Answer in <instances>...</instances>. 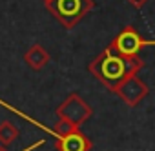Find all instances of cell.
<instances>
[{
  "label": "cell",
  "instance_id": "4",
  "mask_svg": "<svg viewBox=\"0 0 155 151\" xmlns=\"http://www.w3.org/2000/svg\"><path fill=\"white\" fill-rule=\"evenodd\" d=\"M146 46H153L151 40H144V37L133 27V26H126L110 44V47L124 56V58H133V56H139V51Z\"/></svg>",
  "mask_w": 155,
  "mask_h": 151
},
{
  "label": "cell",
  "instance_id": "10",
  "mask_svg": "<svg viewBox=\"0 0 155 151\" xmlns=\"http://www.w3.org/2000/svg\"><path fill=\"white\" fill-rule=\"evenodd\" d=\"M128 2H130V4H131L133 8H137V9H140V8H142V6H144L146 2H148V0H128Z\"/></svg>",
  "mask_w": 155,
  "mask_h": 151
},
{
  "label": "cell",
  "instance_id": "6",
  "mask_svg": "<svg viewBox=\"0 0 155 151\" xmlns=\"http://www.w3.org/2000/svg\"><path fill=\"white\" fill-rule=\"evenodd\" d=\"M111 91L130 108H137L150 95V88L146 86V82L140 77H137V73L122 79Z\"/></svg>",
  "mask_w": 155,
  "mask_h": 151
},
{
  "label": "cell",
  "instance_id": "2",
  "mask_svg": "<svg viewBox=\"0 0 155 151\" xmlns=\"http://www.w3.org/2000/svg\"><path fill=\"white\" fill-rule=\"evenodd\" d=\"M0 106H2L4 109H8V111H11V113H15L17 117L28 120L29 124L40 127V129L46 131L48 135L55 137V147H57V151H91V147H93L91 140L81 131V127H77L75 124H71V122H68V120H58V122L55 124V127L49 129V127H46L44 124H40L38 120H35L33 117L26 115L24 111L17 109L15 106H11L9 102H6V100H2V98H0Z\"/></svg>",
  "mask_w": 155,
  "mask_h": 151
},
{
  "label": "cell",
  "instance_id": "11",
  "mask_svg": "<svg viewBox=\"0 0 155 151\" xmlns=\"http://www.w3.org/2000/svg\"><path fill=\"white\" fill-rule=\"evenodd\" d=\"M49 2H51V0H44V4H49Z\"/></svg>",
  "mask_w": 155,
  "mask_h": 151
},
{
  "label": "cell",
  "instance_id": "7",
  "mask_svg": "<svg viewBox=\"0 0 155 151\" xmlns=\"http://www.w3.org/2000/svg\"><path fill=\"white\" fill-rule=\"evenodd\" d=\"M49 53L46 51V47L44 46H40V44H35V46H31L26 53H24V62L31 67V69H35V71H40V69H44L46 66H48V62H49Z\"/></svg>",
  "mask_w": 155,
  "mask_h": 151
},
{
  "label": "cell",
  "instance_id": "1",
  "mask_svg": "<svg viewBox=\"0 0 155 151\" xmlns=\"http://www.w3.org/2000/svg\"><path fill=\"white\" fill-rule=\"evenodd\" d=\"M144 67V60L139 58V56H133V58H124L120 55H117L110 46L99 55L95 56L88 69L90 73L93 75V77L104 86L108 88L110 91L126 77H130V75H135L139 73V69Z\"/></svg>",
  "mask_w": 155,
  "mask_h": 151
},
{
  "label": "cell",
  "instance_id": "8",
  "mask_svg": "<svg viewBox=\"0 0 155 151\" xmlns=\"http://www.w3.org/2000/svg\"><path fill=\"white\" fill-rule=\"evenodd\" d=\"M18 137H20V129L11 120L0 122V144H2L4 147L6 146H11Z\"/></svg>",
  "mask_w": 155,
  "mask_h": 151
},
{
  "label": "cell",
  "instance_id": "5",
  "mask_svg": "<svg viewBox=\"0 0 155 151\" xmlns=\"http://www.w3.org/2000/svg\"><path fill=\"white\" fill-rule=\"evenodd\" d=\"M93 115L91 106L77 93L68 95V98L57 108V117L60 120H68L71 124H75L77 127H81L86 120H90Z\"/></svg>",
  "mask_w": 155,
  "mask_h": 151
},
{
  "label": "cell",
  "instance_id": "9",
  "mask_svg": "<svg viewBox=\"0 0 155 151\" xmlns=\"http://www.w3.org/2000/svg\"><path fill=\"white\" fill-rule=\"evenodd\" d=\"M44 144H46V140L42 138V140H37V142H33L31 146H28V147H26V149H22V151H33V149H38V147H42ZM0 151H8V149H6L4 146H0Z\"/></svg>",
  "mask_w": 155,
  "mask_h": 151
},
{
  "label": "cell",
  "instance_id": "3",
  "mask_svg": "<svg viewBox=\"0 0 155 151\" xmlns=\"http://www.w3.org/2000/svg\"><path fill=\"white\" fill-rule=\"evenodd\" d=\"M93 0H51L46 4L48 11L68 29L75 27L93 9Z\"/></svg>",
  "mask_w": 155,
  "mask_h": 151
}]
</instances>
